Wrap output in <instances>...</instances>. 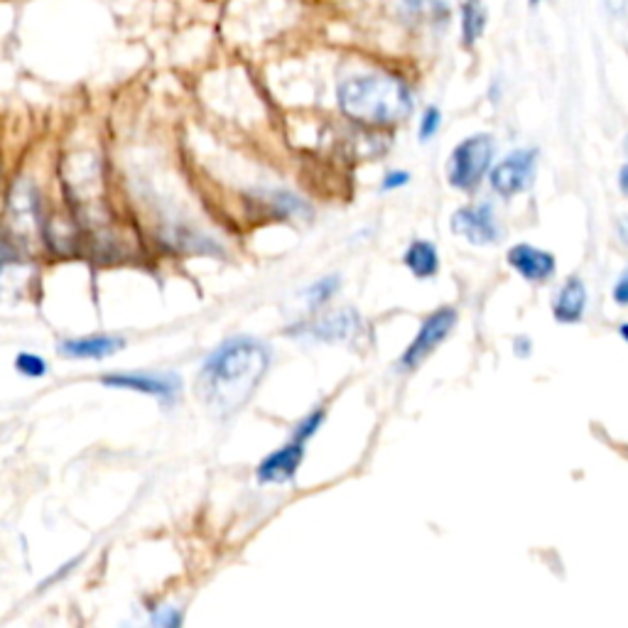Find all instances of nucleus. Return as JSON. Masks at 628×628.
Here are the masks:
<instances>
[{"instance_id":"nucleus-8","label":"nucleus","mask_w":628,"mask_h":628,"mask_svg":"<svg viewBox=\"0 0 628 628\" xmlns=\"http://www.w3.org/2000/svg\"><path fill=\"white\" fill-rule=\"evenodd\" d=\"M506 261L528 283H545L557 270L555 256L550 251H543V248L530 246V243H516L508 251Z\"/></svg>"},{"instance_id":"nucleus-18","label":"nucleus","mask_w":628,"mask_h":628,"mask_svg":"<svg viewBox=\"0 0 628 628\" xmlns=\"http://www.w3.org/2000/svg\"><path fill=\"white\" fill-rule=\"evenodd\" d=\"M324 418H327V410H324V408L312 410V413L307 415V418L302 420L300 425L295 427V430H292V440H300V442H307V440H310V437L314 435V432H317L319 427H322Z\"/></svg>"},{"instance_id":"nucleus-6","label":"nucleus","mask_w":628,"mask_h":628,"mask_svg":"<svg viewBox=\"0 0 628 628\" xmlns=\"http://www.w3.org/2000/svg\"><path fill=\"white\" fill-rule=\"evenodd\" d=\"M449 229L471 246H491V243L501 241L496 209L489 202L467 204V207L454 211L449 219Z\"/></svg>"},{"instance_id":"nucleus-27","label":"nucleus","mask_w":628,"mask_h":628,"mask_svg":"<svg viewBox=\"0 0 628 628\" xmlns=\"http://www.w3.org/2000/svg\"><path fill=\"white\" fill-rule=\"evenodd\" d=\"M624 153H626V157H628V133H626V140H624Z\"/></svg>"},{"instance_id":"nucleus-20","label":"nucleus","mask_w":628,"mask_h":628,"mask_svg":"<svg viewBox=\"0 0 628 628\" xmlns=\"http://www.w3.org/2000/svg\"><path fill=\"white\" fill-rule=\"evenodd\" d=\"M408 182H410V175H408V172L395 170V172H388V175L383 177L381 189H383V192H391V189H400V187H405V184H408Z\"/></svg>"},{"instance_id":"nucleus-14","label":"nucleus","mask_w":628,"mask_h":628,"mask_svg":"<svg viewBox=\"0 0 628 628\" xmlns=\"http://www.w3.org/2000/svg\"><path fill=\"white\" fill-rule=\"evenodd\" d=\"M486 23H489V13L481 0H464L462 3V45L471 50L476 42L484 35Z\"/></svg>"},{"instance_id":"nucleus-28","label":"nucleus","mask_w":628,"mask_h":628,"mask_svg":"<svg viewBox=\"0 0 628 628\" xmlns=\"http://www.w3.org/2000/svg\"><path fill=\"white\" fill-rule=\"evenodd\" d=\"M528 5H533L535 8V5H540V0H528Z\"/></svg>"},{"instance_id":"nucleus-13","label":"nucleus","mask_w":628,"mask_h":628,"mask_svg":"<svg viewBox=\"0 0 628 628\" xmlns=\"http://www.w3.org/2000/svg\"><path fill=\"white\" fill-rule=\"evenodd\" d=\"M403 263L418 280H430L440 270V253H437L435 243L413 241L408 246V251H405Z\"/></svg>"},{"instance_id":"nucleus-1","label":"nucleus","mask_w":628,"mask_h":628,"mask_svg":"<svg viewBox=\"0 0 628 628\" xmlns=\"http://www.w3.org/2000/svg\"><path fill=\"white\" fill-rule=\"evenodd\" d=\"M270 364V349L263 341L236 337L224 341L204 361L202 393L219 415H234L261 386Z\"/></svg>"},{"instance_id":"nucleus-19","label":"nucleus","mask_w":628,"mask_h":628,"mask_svg":"<svg viewBox=\"0 0 628 628\" xmlns=\"http://www.w3.org/2000/svg\"><path fill=\"white\" fill-rule=\"evenodd\" d=\"M153 624H155V626L175 628V626L182 624V616H180V611L170 609V606H167V609H160V611H157V614L153 616Z\"/></svg>"},{"instance_id":"nucleus-9","label":"nucleus","mask_w":628,"mask_h":628,"mask_svg":"<svg viewBox=\"0 0 628 628\" xmlns=\"http://www.w3.org/2000/svg\"><path fill=\"white\" fill-rule=\"evenodd\" d=\"M305 459V442L290 440L288 445L275 449L270 457H265L258 467V481L261 484H285L300 469Z\"/></svg>"},{"instance_id":"nucleus-7","label":"nucleus","mask_w":628,"mask_h":628,"mask_svg":"<svg viewBox=\"0 0 628 628\" xmlns=\"http://www.w3.org/2000/svg\"><path fill=\"white\" fill-rule=\"evenodd\" d=\"M101 383L108 388H123V391H135L153 395L162 403H172L180 393V378L175 373H153V371H121L101 376Z\"/></svg>"},{"instance_id":"nucleus-22","label":"nucleus","mask_w":628,"mask_h":628,"mask_svg":"<svg viewBox=\"0 0 628 628\" xmlns=\"http://www.w3.org/2000/svg\"><path fill=\"white\" fill-rule=\"evenodd\" d=\"M513 354H516L518 359H528V356L533 354V339L525 337V334H518V337L513 339Z\"/></svg>"},{"instance_id":"nucleus-3","label":"nucleus","mask_w":628,"mask_h":628,"mask_svg":"<svg viewBox=\"0 0 628 628\" xmlns=\"http://www.w3.org/2000/svg\"><path fill=\"white\" fill-rule=\"evenodd\" d=\"M491 160H494V138L489 133L469 135L449 155L447 182L459 192H474L489 172Z\"/></svg>"},{"instance_id":"nucleus-25","label":"nucleus","mask_w":628,"mask_h":628,"mask_svg":"<svg viewBox=\"0 0 628 628\" xmlns=\"http://www.w3.org/2000/svg\"><path fill=\"white\" fill-rule=\"evenodd\" d=\"M619 189H621V194H626L628 197V162L619 170Z\"/></svg>"},{"instance_id":"nucleus-23","label":"nucleus","mask_w":628,"mask_h":628,"mask_svg":"<svg viewBox=\"0 0 628 628\" xmlns=\"http://www.w3.org/2000/svg\"><path fill=\"white\" fill-rule=\"evenodd\" d=\"M616 236H619V241L624 243V246H628V216H619L616 219Z\"/></svg>"},{"instance_id":"nucleus-21","label":"nucleus","mask_w":628,"mask_h":628,"mask_svg":"<svg viewBox=\"0 0 628 628\" xmlns=\"http://www.w3.org/2000/svg\"><path fill=\"white\" fill-rule=\"evenodd\" d=\"M614 302L621 307H628V268L621 273V278L614 285Z\"/></svg>"},{"instance_id":"nucleus-17","label":"nucleus","mask_w":628,"mask_h":628,"mask_svg":"<svg viewBox=\"0 0 628 628\" xmlns=\"http://www.w3.org/2000/svg\"><path fill=\"white\" fill-rule=\"evenodd\" d=\"M440 126H442V111L437 106H427L425 113H422L420 128H418L420 143H427V140L435 138L437 131H440Z\"/></svg>"},{"instance_id":"nucleus-10","label":"nucleus","mask_w":628,"mask_h":628,"mask_svg":"<svg viewBox=\"0 0 628 628\" xmlns=\"http://www.w3.org/2000/svg\"><path fill=\"white\" fill-rule=\"evenodd\" d=\"M584 312H587V285L582 278L572 275L562 283L552 300V317L560 324H579L584 319Z\"/></svg>"},{"instance_id":"nucleus-16","label":"nucleus","mask_w":628,"mask_h":628,"mask_svg":"<svg viewBox=\"0 0 628 628\" xmlns=\"http://www.w3.org/2000/svg\"><path fill=\"white\" fill-rule=\"evenodd\" d=\"M15 371L23 373L27 378H42L47 373V361L42 359V356L23 351V354H18V359H15Z\"/></svg>"},{"instance_id":"nucleus-4","label":"nucleus","mask_w":628,"mask_h":628,"mask_svg":"<svg viewBox=\"0 0 628 628\" xmlns=\"http://www.w3.org/2000/svg\"><path fill=\"white\" fill-rule=\"evenodd\" d=\"M457 322H459V312L454 310V307H440V310L432 312L430 317L422 322L420 332L415 334L413 341H410L408 349L403 351L398 366L403 368V371H415V368H418L422 361H425L427 356H430L432 351L442 344V341H447L449 334H452L454 327H457Z\"/></svg>"},{"instance_id":"nucleus-12","label":"nucleus","mask_w":628,"mask_h":628,"mask_svg":"<svg viewBox=\"0 0 628 628\" xmlns=\"http://www.w3.org/2000/svg\"><path fill=\"white\" fill-rule=\"evenodd\" d=\"M121 337H84V339H67L59 344V354L69 356V359H106V356H113L118 349H123Z\"/></svg>"},{"instance_id":"nucleus-11","label":"nucleus","mask_w":628,"mask_h":628,"mask_svg":"<svg viewBox=\"0 0 628 628\" xmlns=\"http://www.w3.org/2000/svg\"><path fill=\"white\" fill-rule=\"evenodd\" d=\"M361 327V319L359 314L346 310V312H334L329 317L317 319V322L307 324L305 332L310 334L314 339H322V341H346L354 337Z\"/></svg>"},{"instance_id":"nucleus-5","label":"nucleus","mask_w":628,"mask_h":628,"mask_svg":"<svg viewBox=\"0 0 628 628\" xmlns=\"http://www.w3.org/2000/svg\"><path fill=\"white\" fill-rule=\"evenodd\" d=\"M535 165H538V150L535 148H518L511 155L503 157L491 167V189L498 197H516V194L530 189L535 180Z\"/></svg>"},{"instance_id":"nucleus-26","label":"nucleus","mask_w":628,"mask_h":628,"mask_svg":"<svg viewBox=\"0 0 628 628\" xmlns=\"http://www.w3.org/2000/svg\"><path fill=\"white\" fill-rule=\"evenodd\" d=\"M619 337H621V341H626V344H628V322H624L619 327Z\"/></svg>"},{"instance_id":"nucleus-2","label":"nucleus","mask_w":628,"mask_h":628,"mask_svg":"<svg viewBox=\"0 0 628 628\" xmlns=\"http://www.w3.org/2000/svg\"><path fill=\"white\" fill-rule=\"evenodd\" d=\"M339 106L351 121L364 126H393L410 116L413 96L391 74H364L339 86Z\"/></svg>"},{"instance_id":"nucleus-24","label":"nucleus","mask_w":628,"mask_h":628,"mask_svg":"<svg viewBox=\"0 0 628 628\" xmlns=\"http://www.w3.org/2000/svg\"><path fill=\"white\" fill-rule=\"evenodd\" d=\"M77 562H79V557H77V560H72V562H69V565H64V567H62V570H59V572H57V575H54V577H50V579H47V582H42V587H40V589H45V587H47V584H54V582H59V579H62L64 575H67V572H72V567H74V565H77Z\"/></svg>"},{"instance_id":"nucleus-15","label":"nucleus","mask_w":628,"mask_h":628,"mask_svg":"<svg viewBox=\"0 0 628 628\" xmlns=\"http://www.w3.org/2000/svg\"><path fill=\"white\" fill-rule=\"evenodd\" d=\"M339 285H341L339 275H327V278L317 280V283H314L312 288L307 290V302H310V307L317 310V307H322L324 302L332 300V297L337 295Z\"/></svg>"}]
</instances>
